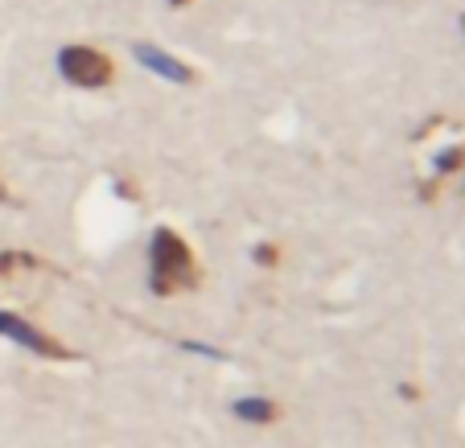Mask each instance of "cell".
Wrapping results in <instances>:
<instances>
[{
  "instance_id": "obj_1",
  "label": "cell",
  "mask_w": 465,
  "mask_h": 448,
  "mask_svg": "<svg viewBox=\"0 0 465 448\" xmlns=\"http://www.w3.org/2000/svg\"><path fill=\"white\" fill-rule=\"evenodd\" d=\"M203 272H198V259H193L190 243H185L177 230L157 227L149 239V288L153 297H177V292L198 288Z\"/></svg>"
},
{
  "instance_id": "obj_2",
  "label": "cell",
  "mask_w": 465,
  "mask_h": 448,
  "mask_svg": "<svg viewBox=\"0 0 465 448\" xmlns=\"http://www.w3.org/2000/svg\"><path fill=\"white\" fill-rule=\"evenodd\" d=\"M58 74L71 83V87L99 91L115 79V62L107 58L104 50H95V45H62L58 50Z\"/></svg>"
},
{
  "instance_id": "obj_3",
  "label": "cell",
  "mask_w": 465,
  "mask_h": 448,
  "mask_svg": "<svg viewBox=\"0 0 465 448\" xmlns=\"http://www.w3.org/2000/svg\"><path fill=\"white\" fill-rule=\"evenodd\" d=\"M0 337H9V342L25 346L29 354H37V358H50V362H74V358H79L71 346H62L58 337H50L45 329L29 326L25 317L9 313V308H0Z\"/></svg>"
},
{
  "instance_id": "obj_4",
  "label": "cell",
  "mask_w": 465,
  "mask_h": 448,
  "mask_svg": "<svg viewBox=\"0 0 465 448\" xmlns=\"http://www.w3.org/2000/svg\"><path fill=\"white\" fill-rule=\"evenodd\" d=\"M132 58L141 62L144 71L157 74V79L177 83V87H193V83H198V71H193L190 62L173 58L169 50H161V45H153V42H136V45H132Z\"/></svg>"
},
{
  "instance_id": "obj_5",
  "label": "cell",
  "mask_w": 465,
  "mask_h": 448,
  "mask_svg": "<svg viewBox=\"0 0 465 448\" xmlns=\"http://www.w3.org/2000/svg\"><path fill=\"white\" fill-rule=\"evenodd\" d=\"M231 412H235L239 420H247V424H272L276 415H281V407H276V399L243 395V399H235V407H231Z\"/></svg>"
},
{
  "instance_id": "obj_6",
  "label": "cell",
  "mask_w": 465,
  "mask_h": 448,
  "mask_svg": "<svg viewBox=\"0 0 465 448\" xmlns=\"http://www.w3.org/2000/svg\"><path fill=\"white\" fill-rule=\"evenodd\" d=\"M17 268H42V259H34L25 251H0V276L17 272Z\"/></svg>"
},
{
  "instance_id": "obj_7",
  "label": "cell",
  "mask_w": 465,
  "mask_h": 448,
  "mask_svg": "<svg viewBox=\"0 0 465 448\" xmlns=\"http://www.w3.org/2000/svg\"><path fill=\"white\" fill-rule=\"evenodd\" d=\"M457 165H465V149H461V144H453V149H445L437 157V177H449Z\"/></svg>"
},
{
  "instance_id": "obj_8",
  "label": "cell",
  "mask_w": 465,
  "mask_h": 448,
  "mask_svg": "<svg viewBox=\"0 0 465 448\" xmlns=\"http://www.w3.org/2000/svg\"><path fill=\"white\" fill-rule=\"evenodd\" d=\"M252 255H255V264H260V268H276V264H281V247H276V243H260Z\"/></svg>"
},
{
  "instance_id": "obj_9",
  "label": "cell",
  "mask_w": 465,
  "mask_h": 448,
  "mask_svg": "<svg viewBox=\"0 0 465 448\" xmlns=\"http://www.w3.org/2000/svg\"><path fill=\"white\" fill-rule=\"evenodd\" d=\"M169 9H185V5H190V0H165Z\"/></svg>"
},
{
  "instance_id": "obj_10",
  "label": "cell",
  "mask_w": 465,
  "mask_h": 448,
  "mask_svg": "<svg viewBox=\"0 0 465 448\" xmlns=\"http://www.w3.org/2000/svg\"><path fill=\"white\" fill-rule=\"evenodd\" d=\"M0 202H9V190H5V185H0Z\"/></svg>"
}]
</instances>
